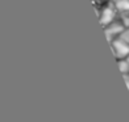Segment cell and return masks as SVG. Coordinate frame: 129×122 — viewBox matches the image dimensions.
<instances>
[{"instance_id":"cell-1","label":"cell","mask_w":129,"mask_h":122,"mask_svg":"<svg viewBox=\"0 0 129 122\" xmlns=\"http://www.w3.org/2000/svg\"><path fill=\"white\" fill-rule=\"evenodd\" d=\"M111 45H112V50L117 59H125L129 55V43L125 42L124 39H121L120 37L117 39H113Z\"/></svg>"},{"instance_id":"cell-6","label":"cell","mask_w":129,"mask_h":122,"mask_svg":"<svg viewBox=\"0 0 129 122\" xmlns=\"http://www.w3.org/2000/svg\"><path fill=\"white\" fill-rule=\"evenodd\" d=\"M124 79H125L126 87H128V89H129V74H125V75H124Z\"/></svg>"},{"instance_id":"cell-3","label":"cell","mask_w":129,"mask_h":122,"mask_svg":"<svg viewBox=\"0 0 129 122\" xmlns=\"http://www.w3.org/2000/svg\"><path fill=\"white\" fill-rule=\"evenodd\" d=\"M124 24H120V22H111L108 26H105V36H107L108 41L112 42L113 41V37L119 36L124 32Z\"/></svg>"},{"instance_id":"cell-7","label":"cell","mask_w":129,"mask_h":122,"mask_svg":"<svg viewBox=\"0 0 129 122\" xmlns=\"http://www.w3.org/2000/svg\"><path fill=\"white\" fill-rule=\"evenodd\" d=\"M125 59H126V60H128V63H129V55H128V56L125 58Z\"/></svg>"},{"instance_id":"cell-5","label":"cell","mask_w":129,"mask_h":122,"mask_svg":"<svg viewBox=\"0 0 129 122\" xmlns=\"http://www.w3.org/2000/svg\"><path fill=\"white\" fill-rule=\"evenodd\" d=\"M119 68L122 75L129 74V63L126 59H119Z\"/></svg>"},{"instance_id":"cell-2","label":"cell","mask_w":129,"mask_h":122,"mask_svg":"<svg viewBox=\"0 0 129 122\" xmlns=\"http://www.w3.org/2000/svg\"><path fill=\"white\" fill-rule=\"evenodd\" d=\"M115 15H116L115 5H105V7L102 9L100 17H99V19H100V24L103 26H108L111 22H113Z\"/></svg>"},{"instance_id":"cell-4","label":"cell","mask_w":129,"mask_h":122,"mask_svg":"<svg viewBox=\"0 0 129 122\" xmlns=\"http://www.w3.org/2000/svg\"><path fill=\"white\" fill-rule=\"evenodd\" d=\"M115 8L122 13H129V0H115Z\"/></svg>"}]
</instances>
